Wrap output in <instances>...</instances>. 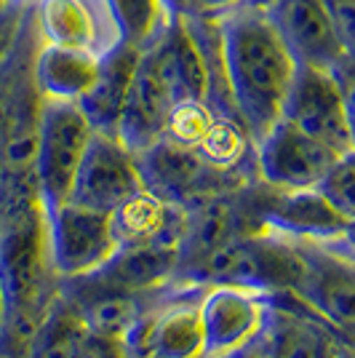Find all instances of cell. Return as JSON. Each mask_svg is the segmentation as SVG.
Masks as SVG:
<instances>
[{"mask_svg":"<svg viewBox=\"0 0 355 358\" xmlns=\"http://www.w3.org/2000/svg\"><path fill=\"white\" fill-rule=\"evenodd\" d=\"M139 299L129 292H113L102 299H94L83 310V324L89 329V334L107 337V340H123L133 327L136 315H139Z\"/></svg>","mask_w":355,"mask_h":358,"instance_id":"24","label":"cell"},{"mask_svg":"<svg viewBox=\"0 0 355 358\" xmlns=\"http://www.w3.org/2000/svg\"><path fill=\"white\" fill-rule=\"evenodd\" d=\"M219 30L227 91L236 115L252 145H256L281 120L296 62L283 48L262 8L238 6L219 16Z\"/></svg>","mask_w":355,"mask_h":358,"instance_id":"2","label":"cell"},{"mask_svg":"<svg viewBox=\"0 0 355 358\" xmlns=\"http://www.w3.org/2000/svg\"><path fill=\"white\" fill-rule=\"evenodd\" d=\"M75 358H126L123 340H107L96 334H86V340L78 348Z\"/></svg>","mask_w":355,"mask_h":358,"instance_id":"27","label":"cell"},{"mask_svg":"<svg viewBox=\"0 0 355 358\" xmlns=\"http://www.w3.org/2000/svg\"><path fill=\"white\" fill-rule=\"evenodd\" d=\"M99 57L78 48L38 43L32 54V83L43 99L54 102H80L96 78Z\"/></svg>","mask_w":355,"mask_h":358,"instance_id":"16","label":"cell"},{"mask_svg":"<svg viewBox=\"0 0 355 358\" xmlns=\"http://www.w3.org/2000/svg\"><path fill=\"white\" fill-rule=\"evenodd\" d=\"M48 243L54 270L61 278L94 275L118 252L110 227V214L94 211L78 203H61L48 211Z\"/></svg>","mask_w":355,"mask_h":358,"instance_id":"8","label":"cell"},{"mask_svg":"<svg viewBox=\"0 0 355 358\" xmlns=\"http://www.w3.org/2000/svg\"><path fill=\"white\" fill-rule=\"evenodd\" d=\"M184 217L187 214L182 211V206L168 203L142 187L129 201H123L115 211H110V227L118 249H126V246L161 238L182 241Z\"/></svg>","mask_w":355,"mask_h":358,"instance_id":"18","label":"cell"},{"mask_svg":"<svg viewBox=\"0 0 355 358\" xmlns=\"http://www.w3.org/2000/svg\"><path fill=\"white\" fill-rule=\"evenodd\" d=\"M203 289L195 299H174L150 310V348L152 358H203V329L201 302Z\"/></svg>","mask_w":355,"mask_h":358,"instance_id":"20","label":"cell"},{"mask_svg":"<svg viewBox=\"0 0 355 358\" xmlns=\"http://www.w3.org/2000/svg\"><path fill=\"white\" fill-rule=\"evenodd\" d=\"M91 134L94 129L75 102L43 99L32 171L38 182V193L48 211L67 203L75 171L83 161Z\"/></svg>","mask_w":355,"mask_h":358,"instance_id":"5","label":"cell"},{"mask_svg":"<svg viewBox=\"0 0 355 358\" xmlns=\"http://www.w3.org/2000/svg\"><path fill=\"white\" fill-rule=\"evenodd\" d=\"M262 14L299 67L328 70L350 89L353 45L342 38L321 0H273Z\"/></svg>","mask_w":355,"mask_h":358,"instance_id":"4","label":"cell"},{"mask_svg":"<svg viewBox=\"0 0 355 358\" xmlns=\"http://www.w3.org/2000/svg\"><path fill=\"white\" fill-rule=\"evenodd\" d=\"M41 43L64 45L102 57L120 43L110 0H30Z\"/></svg>","mask_w":355,"mask_h":358,"instance_id":"9","label":"cell"},{"mask_svg":"<svg viewBox=\"0 0 355 358\" xmlns=\"http://www.w3.org/2000/svg\"><path fill=\"white\" fill-rule=\"evenodd\" d=\"M136 57H139V51L126 43H118L115 48H110L107 54L99 57L96 78H94L91 89L78 102L80 113L86 115L94 131L115 134L120 107H123L133 67H136Z\"/></svg>","mask_w":355,"mask_h":358,"instance_id":"17","label":"cell"},{"mask_svg":"<svg viewBox=\"0 0 355 358\" xmlns=\"http://www.w3.org/2000/svg\"><path fill=\"white\" fill-rule=\"evenodd\" d=\"M302 254V275L294 286V294L305 305H310L315 313L326 318L334 329L345 334L353 331V265L350 257L337 259V254Z\"/></svg>","mask_w":355,"mask_h":358,"instance_id":"14","label":"cell"},{"mask_svg":"<svg viewBox=\"0 0 355 358\" xmlns=\"http://www.w3.org/2000/svg\"><path fill=\"white\" fill-rule=\"evenodd\" d=\"M6 3H8V0H0V8H3V6H6Z\"/></svg>","mask_w":355,"mask_h":358,"instance_id":"34","label":"cell"},{"mask_svg":"<svg viewBox=\"0 0 355 358\" xmlns=\"http://www.w3.org/2000/svg\"><path fill=\"white\" fill-rule=\"evenodd\" d=\"M179 262V241L177 238H161L147 241V243H136L126 246L113 254L102 268L96 270V275L110 289L118 292H142L161 286L168 273L177 268Z\"/></svg>","mask_w":355,"mask_h":358,"instance_id":"19","label":"cell"},{"mask_svg":"<svg viewBox=\"0 0 355 358\" xmlns=\"http://www.w3.org/2000/svg\"><path fill=\"white\" fill-rule=\"evenodd\" d=\"M6 324H8V305H6V294H3V286H0V340L6 334Z\"/></svg>","mask_w":355,"mask_h":358,"instance_id":"31","label":"cell"},{"mask_svg":"<svg viewBox=\"0 0 355 358\" xmlns=\"http://www.w3.org/2000/svg\"><path fill=\"white\" fill-rule=\"evenodd\" d=\"M353 185H355V169H353V152L342 155L337 158L331 169L326 171L324 177L318 179L315 190L324 195L326 201L340 211L342 217L353 220L355 217V193H353Z\"/></svg>","mask_w":355,"mask_h":358,"instance_id":"25","label":"cell"},{"mask_svg":"<svg viewBox=\"0 0 355 358\" xmlns=\"http://www.w3.org/2000/svg\"><path fill=\"white\" fill-rule=\"evenodd\" d=\"M326 6V11L331 14L334 24L340 27L342 38L353 45L355 35V0H321Z\"/></svg>","mask_w":355,"mask_h":358,"instance_id":"28","label":"cell"},{"mask_svg":"<svg viewBox=\"0 0 355 358\" xmlns=\"http://www.w3.org/2000/svg\"><path fill=\"white\" fill-rule=\"evenodd\" d=\"M0 286L8 313L16 324L32 331L48 310L51 281L57 278L51 243H48V209L38 193L35 171H0Z\"/></svg>","mask_w":355,"mask_h":358,"instance_id":"1","label":"cell"},{"mask_svg":"<svg viewBox=\"0 0 355 358\" xmlns=\"http://www.w3.org/2000/svg\"><path fill=\"white\" fill-rule=\"evenodd\" d=\"M89 329L75 308H48L32 331L30 358H75Z\"/></svg>","mask_w":355,"mask_h":358,"instance_id":"21","label":"cell"},{"mask_svg":"<svg viewBox=\"0 0 355 358\" xmlns=\"http://www.w3.org/2000/svg\"><path fill=\"white\" fill-rule=\"evenodd\" d=\"M334 358H353V356H350V345H342L340 350L334 353Z\"/></svg>","mask_w":355,"mask_h":358,"instance_id":"32","label":"cell"},{"mask_svg":"<svg viewBox=\"0 0 355 358\" xmlns=\"http://www.w3.org/2000/svg\"><path fill=\"white\" fill-rule=\"evenodd\" d=\"M27 11H30V0H8L0 8V67L14 48L16 38L22 32V24L27 19Z\"/></svg>","mask_w":355,"mask_h":358,"instance_id":"26","label":"cell"},{"mask_svg":"<svg viewBox=\"0 0 355 358\" xmlns=\"http://www.w3.org/2000/svg\"><path fill=\"white\" fill-rule=\"evenodd\" d=\"M110 8L118 22L120 43L136 51L155 43L174 19L166 0H110Z\"/></svg>","mask_w":355,"mask_h":358,"instance_id":"22","label":"cell"},{"mask_svg":"<svg viewBox=\"0 0 355 358\" xmlns=\"http://www.w3.org/2000/svg\"><path fill=\"white\" fill-rule=\"evenodd\" d=\"M203 358H262V348H259V340H252L243 348H236V350H227V353H217V356H203Z\"/></svg>","mask_w":355,"mask_h":358,"instance_id":"30","label":"cell"},{"mask_svg":"<svg viewBox=\"0 0 355 358\" xmlns=\"http://www.w3.org/2000/svg\"><path fill=\"white\" fill-rule=\"evenodd\" d=\"M267 227L305 243H334L337 238H350L353 220L342 217L315 187H302L281 190L267 211Z\"/></svg>","mask_w":355,"mask_h":358,"instance_id":"15","label":"cell"},{"mask_svg":"<svg viewBox=\"0 0 355 358\" xmlns=\"http://www.w3.org/2000/svg\"><path fill=\"white\" fill-rule=\"evenodd\" d=\"M254 152L262 179L275 190L315 187L331 164L342 158L337 150L299 131L294 123L283 118L254 145Z\"/></svg>","mask_w":355,"mask_h":358,"instance_id":"10","label":"cell"},{"mask_svg":"<svg viewBox=\"0 0 355 358\" xmlns=\"http://www.w3.org/2000/svg\"><path fill=\"white\" fill-rule=\"evenodd\" d=\"M171 105H174L171 86L161 70L155 48L147 45L136 57L131 83H129L126 99L120 107L115 136L131 150L133 155L147 150L166 131Z\"/></svg>","mask_w":355,"mask_h":358,"instance_id":"11","label":"cell"},{"mask_svg":"<svg viewBox=\"0 0 355 358\" xmlns=\"http://www.w3.org/2000/svg\"><path fill=\"white\" fill-rule=\"evenodd\" d=\"M302 265V254L286 243V236H254L246 241L230 238L195 265L193 273L198 286H240L265 297L275 292H294Z\"/></svg>","mask_w":355,"mask_h":358,"instance_id":"3","label":"cell"},{"mask_svg":"<svg viewBox=\"0 0 355 358\" xmlns=\"http://www.w3.org/2000/svg\"><path fill=\"white\" fill-rule=\"evenodd\" d=\"M267 3H273V0H246V6H252V8H265Z\"/></svg>","mask_w":355,"mask_h":358,"instance_id":"33","label":"cell"},{"mask_svg":"<svg viewBox=\"0 0 355 358\" xmlns=\"http://www.w3.org/2000/svg\"><path fill=\"white\" fill-rule=\"evenodd\" d=\"M136 169L145 190L177 206L198 193L214 171H219L206 164L193 148L179 145L168 136H161L147 150L136 152Z\"/></svg>","mask_w":355,"mask_h":358,"instance_id":"13","label":"cell"},{"mask_svg":"<svg viewBox=\"0 0 355 358\" xmlns=\"http://www.w3.org/2000/svg\"><path fill=\"white\" fill-rule=\"evenodd\" d=\"M238 6H246V0H195V11L211 16H222Z\"/></svg>","mask_w":355,"mask_h":358,"instance_id":"29","label":"cell"},{"mask_svg":"<svg viewBox=\"0 0 355 358\" xmlns=\"http://www.w3.org/2000/svg\"><path fill=\"white\" fill-rule=\"evenodd\" d=\"M142 187L145 185L136 169V155L115 134L94 131L89 148L83 152V161L75 171L67 201L110 214Z\"/></svg>","mask_w":355,"mask_h":358,"instance_id":"7","label":"cell"},{"mask_svg":"<svg viewBox=\"0 0 355 358\" xmlns=\"http://www.w3.org/2000/svg\"><path fill=\"white\" fill-rule=\"evenodd\" d=\"M233 238V222H230V209L214 201L203 209L184 217V230H182V241H179V259H190L195 265H201L211 252H217Z\"/></svg>","mask_w":355,"mask_h":358,"instance_id":"23","label":"cell"},{"mask_svg":"<svg viewBox=\"0 0 355 358\" xmlns=\"http://www.w3.org/2000/svg\"><path fill=\"white\" fill-rule=\"evenodd\" d=\"M283 120L299 131L337 150L340 155L353 152V123H350V89L328 70L299 67L283 102Z\"/></svg>","mask_w":355,"mask_h":358,"instance_id":"6","label":"cell"},{"mask_svg":"<svg viewBox=\"0 0 355 358\" xmlns=\"http://www.w3.org/2000/svg\"><path fill=\"white\" fill-rule=\"evenodd\" d=\"M198 313L203 329V356H217L259 337L265 324V297L240 286H203Z\"/></svg>","mask_w":355,"mask_h":358,"instance_id":"12","label":"cell"}]
</instances>
